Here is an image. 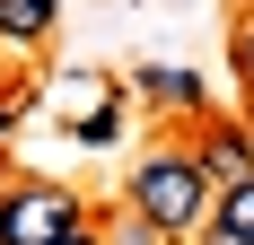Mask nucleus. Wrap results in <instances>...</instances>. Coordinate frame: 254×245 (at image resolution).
Returning a JSON list of instances; mask_svg holds the SVG:
<instances>
[{"instance_id": "7ed1b4c3", "label": "nucleus", "mask_w": 254, "mask_h": 245, "mask_svg": "<svg viewBox=\"0 0 254 245\" xmlns=\"http://www.w3.org/2000/svg\"><path fill=\"white\" fill-rule=\"evenodd\" d=\"M193 167H202V184H210V193L246 184V175H254V131H246V122H202V140H193Z\"/></svg>"}, {"instance_id": "f257e3e1", "label": "nucleus", "mask_w": 254, "mask_h": 245, "mask_svg": "<svg viewBox=\"0 0 254 245\" xmlns=\"http://www.w3.org/2000/svg\"><path fill=\"white\" fill-rule=\"evenodd\" d=\"M131 219L158 228V237H193L210 219V184L193 167V149H149L131 167Z\"/></svg>"}, {"instance_id": "423d86ee", "label": "nucleus", "mask_w": 254, "mask_h": 245, "mask_svg": "<svg viewBox=\"0 0 254 245\" xmlns=\"http://www.w3.org/2000/svg\"><path fill=\"white\" fill-rule=\"evenodd\" d=\"M131 88L158 97V105H176V114H202V79H193V70H140Z\"/></svg>"}, {"instance_id": "20e7f679", "label": "nucleus", "mask_w": 254, "mask_h": 245, "mask_svg": "<svg viewBox=\"0 0 254 245\" xmlns=\"http://www.w3.org/2000/svg\"><path fill=\"white\" fill-rule=\"evenodd\" d=\"M202 245H254V175L228 184V193H210V237Z\"/></svg>"}, {"instance_id": "0eeeda50", "label": "nucleus", "mask_w": 254, "mask_h": 245, "mask_svg": "<svg viewBox=\"0 0 254 245\" xmlns=\"http://www.w3.org/2000/svg\"><path fill=\"white\" fill-rule=\"evenodd\" d=\"M62 97H70V105H79V114H105V79H97V70H79V79H70V88H62Z\"/></svg>"}, {"instance_id": "9b49d317", "label": "nucleus", "mask_w": 254, "mask_h": 245, "mask_svg": "<svg viewBox=\"0 0 254 245\" xmlns=\"http://www.w3.org/2000/svg\"><path fill=\"white\" fill-rule=\"evenodd\" d=\"M62 245H105V237H88V228H79V237H62Z\"/></svg>"}, {"instance_id": "f8f14e48", "label": "nucleus", "mask_w": 254, "mask_h": 245, "mask_svg": "<svg viewBox=\"0 0 254 245\" xmlns=\"http://www.w3.org/2000/svg\"><path fill=\"white\" fill-rule=\"evenodd\" d=\"M246 131H254V97H246Z\"/></svg>"}, {"instance_id": "6e6552de", "label": "nucleus", "mask_w": 254, "mask_h": 245, "mask_svg": "<svg viewBox=\"0 0 254 245\" xmlns=\"http://www.w3.org/2000/svg\"><path fill=\"white\" fill-rule=\"evenodd\" d=\"M237 79H246V97H254V9H246V26H237Z\"/></svg>"}, {"instance_id": "1a4fd4ad", "label": "nucleus", "mask_w": 254, "mask_h": 245, "mask_svg": "<svg viewBox=\"0 0 254 245\" xmlns=\"http://www.w3.org/2000/svg\"><path fill=\"white\" fill-rule=\"evenodd\" d=\"M114 131H123V122H114V105H105V114H88V122H79V140H88V149H105V140H114Z\"/></svg>"}, {"instance_id": "39448f33", "label": "nucleus", "mask_w": 254, "mask_h": 245, "mask_svg": "<svg viewBox=\"0 0 254 245\" xmlns=\"http://www.w3.org/2000/svg\"><path fill=\"white\" fill-rule=\"evenodd\" d=\"M53 18H62V0H0V44L35 53V44L53 35Z\"/></svg>"}, {"instance_id": "9d476101", "label": "nucleus", "mask_w": 254, "mask_h": 245, "mask_svg": "<svg viewBox=\"0 0 254 245\" xmlns=\"http://www.w3.org/2000/svg\"><path fill=\"white\" fill-rule=\"evenodd\" d=\"M9 122H18V97H0V140H9Z\"/></svg>"}, {"instance_id": "f03ea898", "label": "nucleus", "mask_w": 254, "mask_h": 245, "mask_svg": "<svg viewBox=\"0 0 254 245\" xmlns=\"http://www.w3.org/2000/svg\"><path fill=\"white\" fill-rule=\"evenodd\" d=\"M88 228L70 184H0V245H62Z\"/></svg>"}]
</instances>
